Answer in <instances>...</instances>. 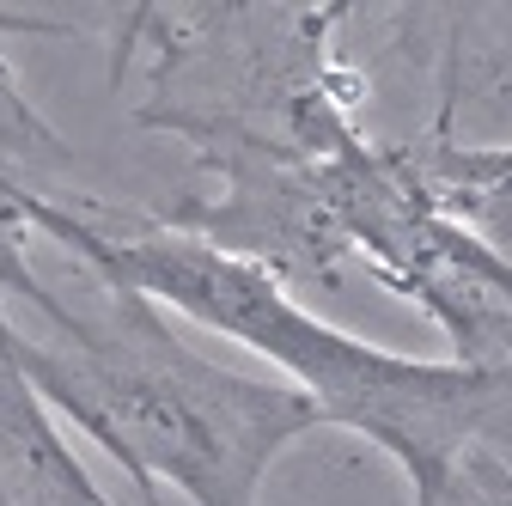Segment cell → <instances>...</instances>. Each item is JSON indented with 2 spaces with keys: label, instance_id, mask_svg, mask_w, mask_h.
<instances>
[{
  "label": "cell",
  "instance_id": "277c9868",
  "mask_svg": "<svg viewBox=\"0 0 512 506\" xmlns=\"http://www.w3.org/2000/svg\"><path fill=\"white\" fill-rule=\"evenodd\" d=\"M19 183H31V177L0 165V299L25 305L37 324H49L61 311V287H49L31 263V220L19 208Z\"/></svg>",
  "mask_w": 512,
  "mask_h": 506
},
{
  "label": "cell",
  "instance_id": "7a4b0ae2",
  "mask_svg": "<svg viewBox=\"0 0 512 506\" xmlns=\"http://www.w3.org/2000/svg\"><path fill=\"white\" fill-rule=\"evenodd\" d=\"M80 275L86 287L61 293L49 324H13L19 366L49 415L116 458L147 506H165L159 488L189 506H263L269 470L324 427L317 403L287 378L220 366L147 293Z\"/></svg>",
  "mask_w": 512,
  "mask_h": 506
},
{
  "label": "cell",
  "instance_id": "6da1fadb",
  "mask_svg": "<svg viewBox=\"0 0 512 506\" xmlns=\"http://www.w3.org/2000/svg\"><path fill=\"white\" fill-rule=\"evenodd\" d=\"M19 208L31 232L55 238L80 269L263 354L293 391L317 403L324 427L372 439L409 476L415 506H445L476 464L512 470V360L464 366L360 342L305 311L275 269L171 232L165 220L116 226L98 202L49 196L43 183H19Z\"/></svg>",
  "mask_w": 512,
  "mask_h": 506
},
{
  "label": "cell",
  "instance_id": "8992f818",
  "mask_svg": "<svg viewBox=\"0 0 512 506\" xmlns=\"http://www.w3.org/2000/svg\"><path fill=\"white\" fill-rule=\"evenodd\" d=\"M0 506H7V500H0Z\"/></svg>",
  "mask_w": 512,
  "mask_h": 506
},
{
  "label": "cell",
  "instance_id": "5b68a950",
  "mask_svg": "<svg viewBox=\"0 0 512 506\" xmlns=\"http://www.w3.org/2000/svg\"><path fill=\"white\" fill-rule=\"evenodd\" d=\"M19 494H25V506H116V500L86 476V464L74 458V446H68L61 433H49L43 446L25 458Z\"/></svg>",
  "mask_w": 512,
  "mask_h": 506
},
{
  "label": "cell",
  "instance_id": "3957f363",
  "mask_svg": "<svg viewBox=\"0 0 512 506\" xmlns=\"http://www.w3.org/2000/svg\"><path fill=\"white\" fill-rule=\"evenodd\" d=\"M427 196L452 214L464 232H476L494 257L512 263V141L506 147H470L452 141V104L439 110V129L415 147H403Z\"/></svg>",
  "mask_w": 512,
  "mask_h": 506
}]
</instances>
